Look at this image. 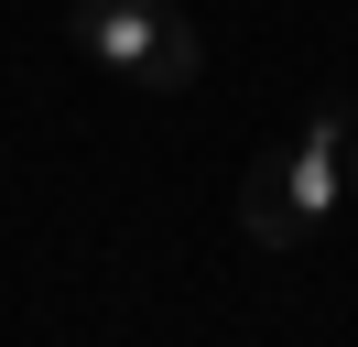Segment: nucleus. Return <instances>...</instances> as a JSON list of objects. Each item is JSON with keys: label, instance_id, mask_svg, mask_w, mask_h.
I'll return each mask as SVG.
<instances>
[{"label": "nucleus", "instance_id": "f03ea898", "mask_svg": "<svg viewBox=\"0 0 358 347\" xmlns=\"http://www.w3.org/2000/svg\"><path fill=\"white\" fill-rule=\"evenodd\" d=\"M239 228L261 239V250H293V239H315V228H304V206H293L282 141H271V152H250V174H239Z\"/></svg>", "mask_w": 358, "mask_h": 347}, {"label": "nucleus", "instance_id": "7ed1b4c3", "mask_svg": "<svg viewBox=\"0 0 358 347\" xmlns=\"http://www.w3.org/2000/svg\"><path fill=\"white\" fill-rule=\"evenodd\" d=\"M348 206H358V130H348Z\"/></svg>", "mask_w": 358, "mask_h": 347}, {"label": "nucleus", "instance_id": "f257e3e1", "mask_svg": "<svg viewBox=\"0 0 358 347\" xmlns=\"http://www.w3.org/2000/svg\"><path fill=\"white\" fill-rule=\"evenodd\" d=\"M66 33H76V55H98L109 76L152 87V98H163V87H196V65H206L196 22H174L163 0H76Z\"/></svg>", "mask_w": 358, "mask_h": 347}]
</instances>
